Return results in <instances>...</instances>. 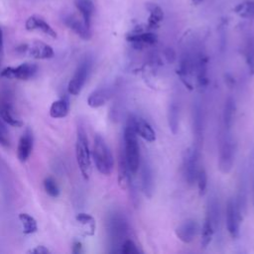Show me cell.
<instances>
[{
  "label": "cell",
  "mask_w": 254,
  "mask_h": 254,
  "mask_svg": "<svg viewBox=\"0 0 254 254\" xmlns=\"http://www.w3.org/2000/svg\"><path fill=\"white\" fill-rule=\"evenodd\" d=\"M123 149L128 164V168L131 174L137 173L141 163L140 147L137 139V134L131 122L128 120L127 125L124 129L123 135Z\"/></svg>",
  "instance_id": "1"
},
{
  "label": "cell",
  "mask_w": 254,
  "mask_h": 254,
  "mask_svg": "<svg viewBox=\"0 0 254 254\" xmlns=\"http://www.w3.org/2000/svg\"><path fill=\"white\" fill-rule=\"evenodd\" d=\"M92 158L94 165L100 174L109 176L112 173L114 167V159L106 141L99 134L94 136Z\"/></svg>",
  "instance_id": "2"
},
{
  "label": "cell",
  "mask_w": 254,
  "mask_h": 254,
  "mask_svg": "<svg viewBox=\"0 0 254 254\" xmlns=\"http://www.w3.org/2000/svg\"><path fill=\"white\" fill-rule=\"evenodd\" d=\"M75 157L83 179L88 180L91 174V155L86 132L82 125H78L76 128Z\"/></svg>",
  "instance_id": "3"
},
{
  "label": "cell",
  "mask_w": 254,
  "mask_h": 254,
  "mask_svg": "<svg viewBox=\"0 0 254 254\" xmlns=\"http://www.w3.org/2000/svg\"><path fill=\"white\" fill-rule=\"evenodd\" d=\"M235 157V143L230 135V132H227L223 129L220 143H219V156H218V169L223 174H228L234 163Z\"/></svg>",
  "instance_id": "4"
},
{
  "label": "cell",
  "mask_w": 254,
  "mask_h": 254,
  "mask_svg": "<svg viewBox=\"0 0 254 254\" xmlns=\"http://www.w3.org/2000/svg\"><path fill=\"white\" fill-rule=\"evenodd\" d=\"M108 234L112 245L115 247L121 246L128 234V223L124 215L120 212H113L108 218Z\"/></svg>",
  "instance_id": "5"
},
{
  "label": "cell",
  "mask_w": 254,
  "mask_h": 254,
  "mask_svg": "<svg viewBox=\"0 0 254 254\" xmlns=\"http://www.w3.org/2000/svg\"><path fill=\"white\" fill-rule=\"evenodd\" d=\"M16 52L21 56L37 60H48L55 56L53 48L41 41H32L21 44L16 48Z\"/></svg>",
  "instance_id": "6"
},
{
  "label": "cell",
  "mask_w": 254,
  "mask_h": 254,
  "mask_svg": "<svg viewBox=\"0 0 254 254\" xmlns=\"http://www.w3.org/2000/svg\"><path fill=\"white\" fill-rule=\"evenodd\" d=\"M90 67H91V61L87 57L84 58L79 63V64L77 65L76 69L74 70L73 75L71 76V78L67 84V91L69 94L78 95L81 92V90L86 82Z\"/></svg>",
  "instance_id": "7"
},
{
  "label": "cell",
  "mask_w": 254,
  "mask_h": 254,
  "mask_svg": "<svg viewBox=\"0 0 254 254\" xmlns=\"http://www.w3.org/2000/svg\"><path fill=\"white\" fill-rule=\"evenodd\" d=\"M242 211L238 206L236 198L230 197L226 202L225 218L226 228L232 238H237L240 232V224L242 220Z\"/></svg>",
  "instance_id": "8"
},
{
  "label": "cell",
  "mask_w": 254,
  "mask_h": 254,
  "mask_svg": "<svg viewBox=\"0 0 254 254\" xmlns=\"http://www.w3.org/2000/svg\"><path fill=\"white\" fill-rule=\"evenodd\" d=\"M39 71V66L33 63H24L18 66H7L0 72L1 76L8 79L29 80L33 78Z\"/></svg>",
  "instance_id": "9"
},
{
  "label": "cell",
  "mask_w": 254,
  "mask_h": 254,
  "mask_svg": "<svg viewBox=\"0 0 254 254\" xmlns=\"http://www.w3.org/2000/svg\"><path fill=\"white\" fill-rule=\"evenodd\" d=\"M198 158H199V150H197L194 146L186 150L183 160V169L186 182L189 185H193L196 180L197 172L199 169L198 166Z\"/></svg>",
  "instance_id": "10"
},
{
  "label": "cell",
  "mask_w": 254,
  "mask_h": 254,
  "mask_svg": "<svg viewBox=\"0 0 254 254\" xmlns=\"http://www.w3.org/2000/svg\"><path fill=\"white\" fill-rule=\"evenodd\" d=\"M191 124L192 134L194 138L193 146L200 151L203 142V112L199 100H195L192 104L191 111Z\"/></svg>",
  "instance_id": "11"
},
{
  "label": "cell",
  "mask_w": 254,
  "mask_h": 254,
  "mask_svg": "<svg viewBox=\"0 0 254 254\" xmlns=\"http://www.w3.org/2000/svg\"><path fill=\"white\" fill-rule=\"evenodd\" d=\"M194 58L192 53L190 51H185L181 55L179 67H178V74L182 80V82L189 88L192 89L191 79L190 76L192 71L194 70Z\"/></svg>",
  "instance_id": "12"
},
{
  "label": "cell",
  "mask_w": 254,
  "mask_h": 254,
  "mask_svg": "<svg viewBox=\"0 0 254 254\" xmlns=\"http://www.w3.org/2000/svg\"><path fill=\"white\" fill-rule=\"evenodd\" d=\"M0 118L7 124L14 127H21L23 125V121L18 116L15 108L12 104L8 93L2 96L0 100Z\"/></svg>",
  "instance_id": "13"
},
{
  "label": "cell",
  "mask_w": 254,
  "mask_h": 254,
  "mask_svg": "<svg viewBox=\"0 0 254 254\" xmlns=\"http://www.w3.org/2000/svg\"><path fill=\"white\" fill-rule=\"evenodd\" d=\"M33 145H34V136L33 132L30 128H27L22 136L19 139L18 146H17V158L21 163H25L32 151H33Z\"/></svg>",
  "instance_id": "14"
},
{
  "label": "cell",
  "mask_w": 254,
  "mask_h": 254,
  "mask_svg": "<svg viewBox=\"0 0 254 254\" xmlns=\"http://www.w3.org/2000/svg\"><path fill=\"white\" fill-rule=\"evenodd\" d=\"M140 166L142 190L147 197H152L154 193V174L152 166L147 158H144L143 162L140 163Z\"/></svg>",
  "instance_id": "15"
},
{
  "label": "cell",
  "mask_w": 254,
  "mask_h": 254,
  "mask_svg": "<svg viewBox=\"0 0 254 254\" xmlns=\"http://www.w3.org/2000/svg\"><path fill=\"white\" fill-rule=\"evenodd\" d=\"M198 225L193 219H187L175 229L176 236L184 243H190L196 236Z\"/></svg>",
  "instance_id": "16"
},
{
  "label": "cell",
  "mask_w": 254,
  "mask_h": 254,
  "mask_svg": "<svg viewBox=\"0 0 254 254\" xmlns=\"http://www.w3.org/2000/svg\"><path fill=\"white\" fill-rule=\"evenodd\" d=\"M128 120L131 122L137 135L148 142H154L156 140V133L154 129L145 119L137 116H130Z\"/></svg>",
  "instance_id": "17"
},
{
  "label": "cell",
  "mask_w": 254,
  "mask_h": 254,
  "mask_svg": "<svg viewBox=\"0 0 254 254\" xmlns=\"http://www.w3.org/2000/svg\"><path fill=\"white\" fill-rule=\"evenodd\" d=\"M25 27L28 31H40L51 38H57L56 31L51 27V25L48 22H46L40 16H30L25 23Z\"/></svg>",
  "instance_id": "18"
},
{
  "label": "cell",
  "mask_w": 254,
  "mask_h": 254,
  "mask_svg": "<svg viewBox=\"0 0 254 254\" xmlns=\"http://www.w3.org/2000/svg\"><path fill=\"white\" fill-rule=\"evenodd\" d=\"M64 23L82 40L87 41L91 38L90 28L85 25L83 20H79L73 15H66L64 17Z\"/></svg>",
  "instance_id": "19"
},
{
  "label": "cell",
  "mask_w": 254,
  "mask_h": 254,
  "mask_svg": "<svg viewBox=\"0 0 254 254\" xmlns=\"http://www.w3.org/2000/svg\"><path fill=\"white\" fill-rule=\"evenodd\" d=\"M194 70L196 73L197 82L200 86L207 84V57L203 51L195 54L194 58Z\"/></svg>",
  "instance_id": "20"
},
{
  "label": "cell",
  "mask_w": 254,
  "mask_h": 254,
  "mask_svg": "<svg viewBox=\"0 0 254 254\" xmlns=\"http://www.w3.org/2000/svg\"><path fill=\"white\" fill-rule=\"evenodd\" d=\"M113 95V89L111 87H101L91 92L87 98L88 106L92 108H98L103 106Z\"/></svg>",
  "instance_id": "21"
},
{
  "label": "cell",
  "mask_w": 254,
  "mask_h": 254,
  "mask_svg": "<svg viewBox=\"0 0 254 254\" xmlns=\"http://www.w3.org/2000/svg\"><path fill=\"white\" fill-rule=\"evenodd\" d=\"M167 119L171 132L176 135L180 126V104L176 98H172L168 105Z\"/></svg>",
  "instance_id": "22"
},
{
  "label": "cell",
  "mask_w": 254,
  "mask_h": 254,
  "mask_svg": "<svg viewBox=\"0 0 254 254\" xmlns=\"http://www.w3.org/2000/svg\"><path fill=\"white\" fill-rule=\"evenodd\" d=\"M235 101L232 96H228L225 99L222 113V121H223V129L227 132H231V128L234 121L235 115Z\"/></svg>",
  "instance_id": "23"
},
{
  "label": "cell",
  "mask_w": 254,
  "mask_h": 254,
  "mask_svg": "<svg viewBox=\"0 0 254 254\" xmlns=\"http://www.w3.org/2000/svg\"><path fill=\"white\" fill-rule=\"evenodd\" d=\"M74 5L79 11L85 25L90 28L91 19L94 13V4L92 0H74Z\"/></svg>",
  "instance_id": "24"
},
{
  "label": "cell",
  "mask_w": 254,
  "mask_h": 254,
  "mask_svg": "<svg viewBox=\"0 0 254 254\" xmlns=\"http://www.w3.org/2000/svg\"><path fill=\"white\" fill-rule=\"evenodd\" d=\"M127 41L133 43L137 46L143 45H153L157 41V36L152 32H133L127 36Z\"/></svg>",
  "instance_id": "25"
},
{
  "label": "cell",
  "mask_w": 254,
  "mask_h": 254,
  "mask_svg": "<svg viewBox=\"0 0 254 254\" xmlns=\"http://www.w3.org/2000/svg\"><path fill=\"white\" fill-rule=\"evenodd\" d=\"M130 171L128 168V164L126 161V157L124 154L123 147L120 148L119 158H118V182L121 188H126L128 183V178L130 175Z\"/></svg>",
  "instance_id": "26"
},
{
  "label": "cell",
  "mask_w": 254,
  "mask_h": 254,
  "mask_svg": "<svg viewBox=\"0 0 254 254\" xmlns=\"http://www.w3.org/2000/svg\"><path fill=\"white\" fill-rule=\"evenodd\" d=\"M206 214L209 216L214 231L218 229L219 222H220V209H219V202L217 199L216 195H212L209 197L208 202H207V209H206Z\"/></svg>",
  "instance_id": "27"
},
{
  "label": "cell",
  "mask_w": 254,
  "mask_h": 254,
  "mask_svg": "<svg viewBox=\"0 0 254 254\" xmlns=\"http://www.w3.org/2000/svg\"><path fill=\"white\" fill-rule=\"evenodd\" d=\"M69 110L68 101L64 98L54 101L50 107V116L52 118H64L67 115Z\"/></svg>",
  "instance_id": "28"
},
{
  "label": "cell",
  "mask_w": 254,
  "mask_h": 254,
  "mask_svg": "<svg viewBox=\"0 0 254 254\" xmlns=\"http://www.w3.org/2000/svg\"><path fill=\"white\" fill-rule=\"evenodd\" d=\"M76 221L82 226L83 234L92 236L95 232V219L92 215L84 212H80L75 216Z\"/></svg>",
  "instance_id": "29"
},
{
  "label": "cell",
  "mask_w": 254,
  "mask_h": 254,
  "mask_svg": "<svg viewBox=\"0 0 254 254\" xmlns=\"http://www.w3.org/2000/svg\"><path fill=\"white\" fill-rule=\"evenodd\" d=\"M214 233H215V231H214L212 222H211L209 216L206 214L205 218H204V221H203L202 228H201V234H200V245H201V248L204 249V248H206L210 244Z\"/></svg>",
  "instance_id": "30"
},
{
  "label": "cell",
  "mask_w": 254,
  "mask_h": 254,
  "mask_svg": "<svg viewBox=\"0 0 254 254\" xmlns=\"http://www.w3.org/2000/svg\"><path fill=\"white\" fill-rule=\"evenodd\" d=\"M146 7H147L148 11L150 12L149 19H148V25L147 26L150 29H155V28H157L159 26V24L163 20L164 12H163V10L159 6H157V5L153 4V3H149Z\"/></svg>",
  "instance_id": "31"
},
{
  "label": "cell",
  "mask_w": 254,
  "mask_h": 254,
  "mask_svg": "<svg viewBox=\"0 0 254 254\" xmlns=\"http://www.w3.org/2000/svg\"><path fill=\"white\" fill-rule=\"evenodd\" d=\"M19 220L22 224L24 234H33L38 230V224L36 219L28 213H20Z\"/></svg>",
  "instance_id": "32"
},
{
  "label": "cell",
  "mask_w": 254,
  "mask_h": 254,
  "mask_svg": "<svg viewBox=\"0 0 254 254\" xmlns=\"http://www.w3.org/2000/svg\"><path fill=\"white\" fill-rule=\"evenodd\" d=\"M234 11L242 18L253 19L254 18V0H246L238 4Z\"/></svg>",
  "instance_id": "33"
},
{
  "label": "cell",
  "mask_w": 254,
  "mask_h": 254,
  "mask_svg": "<svg viewBox=\"0 0 254 254\" xmlns=\"http://www.w3.org/2000/svg\"><path fill=\"white\" fill-rule=\"evenodd\" d=\"M245 59L250 74H254V36L250 37L246 43Z\"/></svg>",
  "instance_id": "34"
},
{
  "label": "cell",
  "mask_w": 254,
  "mask_h": 254,
  "mask_svg": "<svg viewBox=\"0 0 254 254\" xmlns=\"http://www.w3.org/2000/svg\"><path fill=\"white\" fill-rule=\"evenodd\" d=\"M195 182L197 183L198 193L201 196V195H203L205 193L206 188H207V174H206V171H205V169L203 167H200L198 169Z\"/></svg>",
  "instance_id": "35"
},
{
  "label": "cell",
  "mask_w": 254,
  "mask_h": 254,
  "mask_svg": "<svg viewBox=\"0 0 254 254\" xmlns=\"http://www.w3.org/2000/svg\"><path fill=\"white\" fill-rule=\"evenodd\" d=\"M44 189H45L46 192L52 197H57L60 194L59 186H58L56 180L52 177H47L44 180Z\"/></svg>",
  "instance_id": "36"
},
{
  "label": "cell",
  "mask_w": 254,
  "mask_h": 254,
  "mask_svg": "<svg viewBox=\"0 0 254 254\" xmlns=\"http://www.w3.org/2000/svg\"><path fill=\"white\" fill-rule=\"evenodd\" d=\"M119 251L124 254H134V253L138 254L140 252V250L137 247V245L135 244V242L132 239H128V238H126L122 242V244L119 248Z\"/></svg>",
  "instance_id": "37"
},
{
  "label": "cell",
  "mask_w": 254,
  "mask_h": 254,
  "mask_svg": "<svg viewBox=\"0 0 254 254\" xmlns=\"http://www.w3.org/2000/svg\"><path fill=\"white\" fill-rule=\"evenodd\" d=\"M0 145L2 146H10V136L4 121L0 119Z\"/></svg>",
  "instance_id": "38"
},
{
  "label": "cell",
  "mask_w": 254,
  "mask_h": 254,
  "mask_svg": "<svg viewBox=\"0 0 254 254\" xmlns=\"http://www.w3.org/2000/svg\"><path fill=\"white\" fill-rule=\"evenodd\" d=\"M28 253H33V254H50L51 251L44 245H38L33 249H30Z\"/></svg>",
  "instance_id": "39"
},
{
  "label": "cell",
  "mask_w": 254,
  "mask_h": 254,
  "mask_svg": "<svg viewBox=\"0 0 254 254\" xmlns=\"http://www.w3.org/2000/svg\"><path fill=\"white\" fill-rule=\"evenodd\" d=\"M165 57L169 63H173L176 60V53L172 49H167L165 51Z\"/></svg>",
  "instance_id": "40"
},
{
  "label": "cell",
  "mask_w": 254,
  "mask_h": 254,
  "mask_svg": "<svg viewBox=\"0 0 254 254\" xmlns=\"http://www.w3.org/2000/svg\"><path fill=\"white\" fill-rule=\"evenodd\" d=\"M72 252L74 254H78L82 252V244L79 241H74L72 244Z\"/></svg>",
  "instance_id": "41"
},
{
  "label": "cell",
  "mask_w": 254,
  "mask_h": 254,
  "mask_svg": "<svg viewBox=\"0 0 254 254\" xmlns=\"http://www.w3.org/2000/svg\"><path fill=\"white\" fill-rule=\"evenodd\" d=\"M3 55V33L2 30L0 29V59Z\"/></svg>",
  "instance_id": "42"
},
{
  "label": "cell",
  "mask_w": 254,
  "mask_h": 254,
  "mask_svg": "<svg viewBox=\"0 0 254 254\" xmlns=\"http://www.w3.org/2000/svg\"><path fill=\"white\" fill-rule=\"evenodd\" d=\"M252 194H253V205H254V171L252 175Z\"/></svg>",
  "instance_id": "43"
},
{
  "label": "cell",
  "mask_w": 254,
  "mask_h": 254,
  "mask_svg": "<svg viewBox=\"0 0 254 254\" xmlns=\"http://www.w3.org/2000/svg\"><path fill=\"white\" fill-rule=\"evenodd\" d=\"M203 0H191V2L194 4V5H197V4H199L200 2H202Z\"/></svg>",
  "instance_id": "44"
}]
</instances>
